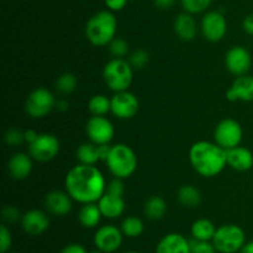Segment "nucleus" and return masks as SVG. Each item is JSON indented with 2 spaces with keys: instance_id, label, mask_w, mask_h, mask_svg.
Masks as SVG:
<instances>
[{
  "instance_id": "nucleus-47",
  "label": "nucleus",
  "mask_w": 253,
  "mask_h": 253,
  "mask_svg": "<svg viewBox=\"0 0 253 253\" xmlns=\"http://www.w3.org/2000/svg\"><path fill=\"white\" fill-rule=\"evenodd\" d=\"M89 253H104V252H103V251H100V250L95 249V250H94V251H91V252H89Z\"/></svg>"
},
{
  "instance_id": "nucleus-21",
  "label": "nucleus",
  "mask_w": 253,
  "mask_h": 253,
  "mask_svg": "<svg viewBox=\"0 0 253 253\" xmlns=\"http://www.w3.org/2000/svg\"><path fill=\"white\" fill-rule=\"evenodd\" d=\"M98 205L103 217L106 219H118L125 211V202L123 197H116L106 192L98 200Z\"/></svg>"
},
{
  "instance_id": "nucleus-36",
  "label": "nucleus",
  "mask_w": 253,
  "mask_h": 253,
  "mask_svg": "<svg viewBox=\"0 0 253 253\" xmlns=\"http://www.w3.org/2000/svg\"><path fill=\"white\" fill-rule=\"evenodd\" d=\"M12 246V236L5 225L0 227V253H7Z\"/></svg>"
},
{
  "instance_id": "nucleus-22",
  "label": "nucleus",
  "mask_w": 253,
  "mask_h": 253,
  "mask_svg": "<svg viewBox=\"0 0 253 253\" xmlns=\"http://www.w3.org/2000/svg\"><path fill=\"white\" fill-rule=\"evenodd\" d=\"M174 31L177 36L183 41H192L197 36L198 26L194 17L189 12H184L175 17Z\"/></svg>"
},
{
  "instance_id": "nucleus-31",
  "label": "nucleus",
  "mask_w": 253,
  "mask_h": 253,
  "mask_svg": "<svg viewBox=\"0 0 253 253\" xmlns=\"http://www.w3.org/2000/svg\"><path fill=\"white\" fill-rule=\"evenodd\" d=\"M212 0H182L183 9L189 14H199L210 6Z\"/></svg>"
},
{
  "instance_id": "nucleus-18",
  "label": "nucleus",
  "mask_w": 253,
  "mask_h": 253,
  "mask_svg": "<svg viewBox=\"0 0 253 253\" xmlns=\"http://www.w3.org/2000/svg\"><path fill=\"white\" fill-rule=\"evenodd\" d=\"M226 99L229 101H253V77L247 74L237 77L226 91Z\"/></svg>"
},
{
  "instance_id": "nucleus-23",
  "label": "nucleus",
  "mask_w": 253,
  "mask_h": 253,
  "mask_svg": "<svg viewBox=\"0 0 253 253\" xmlns=\"http://www.w3.org/2000/svg\"><path fill=\"white\" fill-rule=\"evenodd\" d=\"M101 217H103V214H101L99 205L96 203L83 204L78 214L79 222L85 229H94V227L98 226L101 221Z\"/></svg>"
},
{
  "instance_id": "nucleus-13",
  "label": "nucleus",
  "mask_w": 253,
  "mask_h": 253,
  "mask_svg": "<svg viewBox=\"0 0 253 253\" xmlns=\"http://www.w3.org/2000/svg\"><path fill=\"white\" fill-rule=\"evenodd\" d=\"M227 22L224 15L219 11H209L203 16L202 32L203 36L211 42L222 40L226 35Z\"/></svg>"
},
{
  "instance_id": "nucleus-4",
  "label": "nucleus",
  "mask_w": 253,
  "mask_h": 253,
  "mask_svg": "<svg viewBox=\"0 0 253 253\" xmlns=\"http://www.w3.org/2000/svg\"><path fill=\"white\" fill-rule=\"evenodd\" d=\"M109 170L115 178L125 179L133 174L137 167V157L131 147L124 143L111 146L110 155L105 161Z\"/></svg>"
},
{
  "instance_id": "nucleus-20",
  "label": "nucleus",
  "mask_w": 253,
  "mask_h": 253,
  "mask_svg": "<svg viewBox=\"0 0 253 253\" xmlns=\"http://www.w3.org/2000/svg\"><path fill=\"white\" fill-rule=\"evenodd\" d=\"M227 166L239 172H246L253 167V153L249 148L236 146L226 151Z\"/></svg>"
},
{
  "instance_id": "nucleus-38",
  "label": "nucleus",
  "mask_w": 253,
  "mask_h": 253,
  "mask_svg": "<svg viewBox=\"0 0 253 253\" xmlns=\"http://www.w3.org/2000/svg\"><path fill=\"white\" fill-rule=\"evenodd\" d=\"M106 193L116 195V197H123L124 193H125V185H124L123 179L115 178V179L111 180V182L106 185Z\"/></svg>"
},
{
  "instance_id": "nucleus-39",
  "label": "nucleus",
  "mask_w": 253,
  "mask_h": 253,
  "mask_svg": "<svg viewBox=\"0 0 253 253\" xmlns=\"http://www.w3.org/2000/svg\"><path fill=\"white\" fill-rule=\"evenodd\" d=\"M59 253H89V252L86 251V249L83 246V245L69 244L67 245V246H64Z\"/></svg>"
},
{
  "instance_id": "nucleus-42",
  "label": "nucleus",
  "mask_w": 253,
  "mask_h": 253,
  "mask_svg": "<svg viewBox=\"0 0 253 253\" xmlns=\"http://www.w3.org/2000/svg\"><path fill=\"white\" fill-rule=\"evenodd\" d=\"M242 26H244V30L247 34L253 36V14L245 17L244 22H242Z\"/></svg>"
},
{
  "instance_id": "nucleus-8",
  "label": "nucleus",
  "mask_w": 253,
  "mask_h": 253,
  "mask_svg": "<svg viewBox=\"0 0 253 253\" xmlns=\"http://www.w3.org/2000/svg\"><path fill=\"white\" fill-rule=\"evenodd\" d=\"M244 136L241 125L234 119H224L216 125L214 131L215 142L225 150L240 146Z\"/></svg>"
},
{
  "instance_id": "nucleus-5",
  "label": "nucleus",
  "mask_w": 253,
  "mask_h": 253,
  "mask_svg": "<svg viewBox=\"0 0 253 253\" xmlns=\"http://www.w3.org/2000/svg\"><path fill=\"white\" fill-rule=\"evenodd\" d=\"M106 85L115 93L130 88L133 79L132 66L124 58H114L105 64L103 71Z\"/></svg>"
},
{
  "instance_id": "nucleus-46",
  "label": "nucleus",
  "mask_w": 253,
  "mask_h": 253,
  "mask_svg": "<svg viewBox=\"0 0 253 253\" xmlns=\"http://www.w3.org/2000/svg\"><path fill=\"white\" fill-rule=\"evenodd\" d=\"M239 253H253V241L246 242V244H245V246L242 247L241 251H240Z\"/></svg>"
},
{
  "instance_id": "nucleus-41",
  "label": "nucleus",
  "mask_w": 253,
  "mask_h": 253,
  "mask_svg": "<svg viewBox=\"0 0 253 253\" xmlns=\"http://www.w3.org/2000/svg\"><path fill=\"white\" fill-rule=\"evenodd\" d=\"M99 150V156H100V161H104L105 162L108 160L109 155H110L111 146L109 143H104V145H98Z\"/></svg>"
},
{
  "instance_id": "nucleus-27",
  "label": "nucleus",
  "mask_w": 253,
  "mask_h": 253,
  "mask_svg": "<svg viewBox=\"0 0 253 253\" xmlns=\"http://www.w3.org/2000/svg\"><path fill=\"white\" fill-rule=\"evenodd\" d=\"M77 158L82 165H91L95 166L98 161H100V156H99L98 145L93 142L83 143L77 150Z\"/></svg>"
},
{
  "instance_id": "nucleus-16",
  "label": "nucleus",
  "mask_w": 253,
  "mask_h": 253,
  "mask_svg": "<svg viewBox=\"0 0 253 253\" xmlns=\"http://www.w3.org/2000/svg\"><path fill=\"white\" fill-rule=\"evenodd\" d=\"M72 197L67 192L53 190L49 192L44 198V207L47 211L56 216H64L72 210L73 203Z\"/></svg>"
},
{
  "instance_id": "nucleus-48",
  "label": "nucleus",
  "mask_w": 253,
  "mask_h": 253,
  "mask_svg": "<svg viewBox=\"0 0 253 253\" xmlns=\"http://www.w3.org/2000/svg\"><path fill=\"white\" fill-rule=\"evenodd\" d=\"M123 253H140V252H137V251H126V252H123Z\"/></svg>"
},
{
  "instance_id": "nucleus-43",
  "label": "nucleus",
  "mask_w": 253,
  "mask_h": 253,
  "mask_svg": "<svg viewBox=\"0 0 253 253\" xmlns=\"http://www.w3.org/2000/svg\"><path fill=\"white\" fill-rule=\"evenodd\" d=\"M39 136H40V133H37L35 130L25 131V142L30 146L31 143H34L35 141L37 140V137H39Z\"/></svg>"
},
{
  "instance_id": "nucleus-37",
  "label": "nucleus",
  "mask_w": 253,
  "mask_h": 253,
  "mask_svg": "<svg viewBox=\"0 0 253 253\" xmlns=\"http://www.w3.org/2000/svg\"><path fill=\"white\" fill-rule=\"evenodd\" d=\"M21 212L17 209L16 207H12V205H7L2 209V219L7 224H15L17 221H21Z\"/></svg>"
},
{
  "instance_id": "nucleus-2",
  "label": "nucleus",
  "mask_w": 253,
  "mask_h": 253,
  "mask_svg": "<svg viewBox=\"0 0 253 253\" xmlns=\"http://www.w3.org/2000/svg\"><path fill=\"white\" fill-rule=\"evenodd\" d=\"M189 161L195 172L205 178H211L221 173L227 166V153L216 142L198 141L190 147Z\"/></svg>"
},
{
  "instance_id": "nucleus-12",
  "label": "nucleus",
  "mask_w": 253,
  "mask_h": 253,
  "mask_svg": "<svg viewBox=\"0 0 253 253\" xmlns=\"http://www.w3.org/2000/svg\"><path fill=\"white\" fill-rule=\"evenodd\" d=\"M140 109V103L135 94L130 91H119L111 98V113L121 120L132 119Z\"/></svg>"
},
{
  "instance_id": "nucleus-15",
  "label": "nucleus",
  "mask_w": 253,
  "mask_h": 253,
  "mask_svg": "<svg viewBox=\"0 0 253 253\" xmlns=\"http://www.w3.org/2000/svg\"><path fill=\"white\" fill-rule=\"evenodd\" d=\"M51 220L47 212L39 209H32L25 212L21 217V227L27 235L40 236L48 230Z\"/></svg>"
},
{
  "instance_id": "nucleus-10",
  "label": "nucleus",
  "mask_w": 253,
  "mask_h": 253,
  "mask_svg": "<svg viewBox=\"0 0 253 253\" xmlns=\"http://www.w3.org/2000/svg\"><path fill=\"white\" fill-rule=\"evenodd\" d=\"M124 234L114 225H104L94 234V246L104 253H114L123 245Z\"/></svg>"
},
{
  "instance_id": "nucleus-26",
  "label": "nucleus",
  "mask_w": 253,
  "mask_h": 253,
  "mask_svg": "<svg viewBox=\"0 0 253 253\" xmlns=\"http://www.w3.org/2000/svg\"><path fill=\"white\" fill-rule=\"evenodd\" d=\"M178 202L185 208H197L202 203V194L193 185H183L177 192Z\"/></svg>"
},
{
  "instance_id": "nucleus-1",
  "label": "nucleus",
  "mask_w": 253,
  "mask_h": 253,
  "mask_svg": "<svg viewBox=\"0 0 253 253\" xmlns=\"http://www.w3.org/2000/svg\"><path fill=\"white\" fill-rule=\"evenodd\" d=\"M66 192L81 204L98 203L106 192L103 173L91 165H78L72 168L64 179Z\"/></svg>"
},
{
  "instance_id": "nucleus-6",
  "label": "nucleus",
  "mask_w": 253,
  "mask_h": 253,
  "mask_svg": "<svg viewBox=\"0 0 253 253\" xmlns=\"http://www.w3.org/2000/svg\"><path fill=\"white\" fill-rule=\"evenodd\" d=\"M211 242L219 253H239L246 244V234L239 225L226 224L217 227Z\"/></svg>"
},
{
  "instance_id": "nucleus-28",
  "label": "nucleus",
  "mask_w": 253,
  "mask_h": 253,
  "mask_svg": "<svg viewBox=\"0 0 253 253\" xmlns=\"http://www.w3.org/2000/svg\"><path fill=\"white\" fill-rule=\"evenodd\" d=\"M121 231H123L124 236L130 237V239H135V237L141 236L145 230V225L143 221L137 216H127L123 220L120 226Z\"/></svg>"
},
{
  "instance_id": "nucleus-29",
  "label": "nucleus",
  "mask_w": 253,
  "mask_h": 253,
  "mask_svg": "<svg viewBox=\"0 0 253 253\" xmlns=\"http://www.w3.org/2000/svg\"><path fill=\"white\" fill-rule=\"evenodd\" d=\"M88 109L93 115L105 116L109 111H111V99L103 95V94L94 95L93 98L89 100Z\"/></svg>"
},
{
  "instance_id": "nucleus-14",
  "label": "nucleus",
  "mask_w": 253,
  "mask_h": 253,
  "mask_svg": "<svg viewBox=\"0 0 253 253\" xmlns=\"http://www.w3.org/2000/svg\"><path fill=\"white\" fill-rule=\"evenodd\" d=\"M252 57L247 48L242 46H234L227 51L225 56V66L234 76H245L250 71Z\"/></svg>"
},
{
  "instance_id": "nucleus-7",
  "label": "nucleus",
  "mask_w": 253,
  "mask_h": 253,
  "mask_svg": "<svg viewBox=\"0 0 253 253\" xmlns=\"http://www.w3.org/2000/svg\"><path fill=\"white\" fill-rule=\"evenodd\" d=\"M56 108V99L53 94L44 88L35 89L27 98L25 110L32 119H41L48 115Z\"/></svg>"
},
{
  "instance_id": "nucleus-33",
  "label": "nucleus",
  "mask_w": 253,
  "mask_h": 253,
  "mask_svg": "<svg viewBox=\"0 0 253 253\" xmlns=\"http://www.w3.org/2000/svg\"><path fill=\"white\" fill-rule=\"evenodd\" d=\"M130 64L132 66V68L136 69H142L147 66V63L150 62V56H148L147 52L145 49H136L132 53L130 54V59H128Z\"/></svg>"
},
{
  "instance_id": "nucleus-9",
  "label": "nucleus",
  "mask_w": 253,
  "mask_h": 253,
  "mask_svg": "<svg viewBox=\"0 0 253 253\" xmlns=\"http://www.w3.org/2000/svg\"><path fill=\"white\" fill-rule=\"evenodd\" d=\"M59 141L52 133H40L37 140L29 146V153L37 162H49L59 152Z\"/></svg>"
},
{
  "instance_id": "nucleus-19",
  "label": "nucleus",
  "mask_w": 253,
  "mask_h": 253,
  "mask_svg": "<svg viewBox=\"0 0 253 253\" xmlns=\"http://www.w3.org/2000/svg\"><path fill=\"white\" fill-rule=\"evenodd\" d=\"M32 160L34 158L26 153H15L7 162V170L10 177L16 180H22L32 172Z\"/></svg>"
},
{
  "instance_id": "nucleus-34",
  "label": "nucleus",
  "mask_w": 253,
  "mask_h": 253,
  "mask_svg": "<svg viewBox=\"0 0 253 253\" xmlns=\"http://www.w3.org/2000/svg\"><path fill=\"white\" fill-rule=\"evenodd\" d=\"M4 140L9 146H19L25 142V132L19 128L11 127L5 132Z\"/></svg>"
},
{
  "instance_id": "nucleus-35",
  "label": "nucleus",
  "mask_w": 253,
  "mask_h": 253,
  "mask_svg": "<svg viewBox=\"0 0 253 253\" xmlns=\"http://www.w3.org/2000/svg\"><path fill=\"white\" fill-rule=\"evenodd\" d=\"M216 249L211 241H190V253H216Z\"/></svg>"
},
{
  "instance_id": "nucleus-30",
  "label": "nucleus",
  "mask_w": 253,
  "mask_h": 253,
  "mask_svg": "<svg viewBox=\"0 0 253 253\" xmlns=\"http://www.w3.org/2000/svg\"><path fill=\"white\" fill-rule=\"evenodd\" d=\"M77 81L76 76L72 73H64L56 81V89L63 95L73 93L74 89L77 88Z\"/></svg>"
},
{
  "instance_id": "nucleus-3",
  "label": "nucleus",
  "mask_w": 253,
  "mask_h": 253,
  "mask_svg": "<svg viewBox=\"0 0 253 253\" xmlns=\"http://www.w3.org/2000/svg\"><path fill=\"white\" fill-rule=\"evenodd\" d=\"M118 21L111 10L96 12L85 25V36L94 46H106L115 39Z\"/></svg>"
},
{
  "instance_id": "nucleus-11",
  "label": "nucleus",
  "mask_w": 253,
  "mask_h": 253,
  "mask_svg": "<svg viewBox=\"0 0 253 253\" xmlns=\"http://www.w3.org/2000/svg\"><path fill=\"white\" fill-rule=\"evenodd\" d=\"M86 135H88L90 142L95 145H104V143H110L114 138V125L109 119L105 116L93 115L88 120L85 126Z\"/></svg>"
},
{
  "instance_id": "nucleus-40",
  "label": "nucleus",
  "mask_w": 253,
  "mask_h": 253,
  "mask_svg": "<svg viewBox=\"0 0 253 253\" xmlns=\"http://www.w3.org/2000/svg\"><path fill=\"white\" fill-rule=\"evenodd\" d=\"M127 0H105V5L111 11H119L125 7Z\"/></svg>"
},
{
  "instance_id": "nucleus-45",
  "label": "nucleus",
  "mask_w": 253,
  "mask_h": 253,
  "mask_svg": "<svg viewBox=\"0 0 253 253\" xmlns=\"http://www.w3.org/2000/svg\"><path fill=\"white\" fill-rule=\"evenodd\" d=\"M56 109L59 111H67L69 109V103L64 99H61L59 101H56Z\"/></svg>"
},
{
  "instance_id": "nucleus-24",
  "label": "nucleus",
  "mask_w": 253,
  "mask_h": 253,
  "mask_svg": "<svg viewBox=\"0 0 253 253\" xmlns=\"http://www.w3.org/2000/svg\"><path fill=\"white\" fill-rule=\"evenodd\" d=\"M190 232H192L193 239L198 240V241H212V237L216 232V227H215L214 222L210 220L198 219L193 222Z\"/></svg>"
},
{
  "instance_id": "nucleus-17",
  "label": "nucleus",
  "mask_w": 253,
  "mask_h": 253,
  "mask_svg": "<svg viewBox=\"0 0 253 253\" xmlns=\"http://www.w3.org/2000/svg\"><path fill=\"white\" fill-rule=\"evenodd\" d=\"M156 253H190V241L182 234L170 232L158 241Z\"/></svg>"
},
{
  "instance_id": "nucleus-25",
  "label": "nucleus",
  "mask_w": 253,
  "mask_h": 253,
  "mask_svg": "<svg viewBox=\"0 0 253 253\" xmlns=\"http://www.w3.org/2000/svg\"><path fill=\"white\" fill-rule=\"evenodd\" d=\"M143 211H145V215L148 219L152 220V221H157V220L163 219V216L167 212V204H166L163 198L151 197L145 203Z\"/></svg>"
},
{
  "instance_id": "nucleus-44",
  "label": "nucleus",
  "mask_w": 253,
  "mask_h": 253,
  "mask_svg": "<svg viewBox=\"0 0 253 253\" xmlns=\"http://www.w3.org/2000/svg\"><path fill=\"white\" fill-rule=\"evenodd\" d=\"M153 2L160 9H170L175 4V0H153Z\"/></svg>"
},
{
  "instance_id": "nucleus-32",
  "label": "nucleus",
  "mask_w": 253,
  "mask_h": 253,
  "mask_svg": "<svg viewBox=\"0 0 253 253\" xmlns=\"http://www.w3.org/2000/svg\"><path fill=\"white\" fill-rule=\"evenodd\" d=\"M109 49H110V53L115 58H124L128 53V43L124 39L115 37L109 43Z\"/></svg>"
}]
</instances>
